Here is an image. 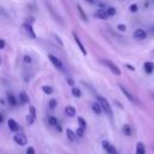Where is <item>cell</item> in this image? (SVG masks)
Segmentation results:
<instances>
[{"mask_svg": "<svg viewBox=\"0 0 154 154\" xmlns=\"http://www.w3.org/2000/svg\"><path fill=\"white\" fill-rule=\"evenodd\" d=\"M96 99H97V102L100 103V106H101V109H102V112H105L111 119H112V116H113V113H112V108H111V105H109V102L103 97V96H96Z\"/></svg>", "mask_w": 154, "mask_h": 154, "instance_id": "1", "label": "cell"}, {"mask_svg": "<svg viewBox=\"0 0 154 154\" xmlns=\"http://www.w3.org/2000/svg\"><path fill=\"white\" fill-rule=\"evenodd\" d=\"M101 63H102V64H105V65H106V66H107V67H108V69H109L114 75L120 76V73H122V72H120V69H119V67H118L113 61L107 60V59H103V60H101Z\"/></svg>", "mask_w": 154, "mask_h": 154, "instance_id": "2", "label": "cell"}, {"mask_svg": "<svg viewBox=\"0 0 154 154\" xmlns=\"http://www.w3.org/2000/svg\"><path fill=\"white\" fill-rule=\"evenodd\" d=\"M22 28H23V31L25 32V35H26L29 38H36V34H35V31H34L31 24L24 23V24L22 25Z\"/></svg>", "mask_w": 154, "mask_h": 154, "instance_id": "3", "label": "cell"}, {"mask_svg": "<svg viewBox=\"0 0 154 154\" xmlns=\"http://www.w3.org/2000/svg\"><path fill=\"white\" fill-rule=\"evenodd\" d=\"M48 59L51 60V63H52L58 70L64 71V65H63V63H61V60H60L59 58H57V57L53 55V54H48Z\"/></svg>", "mask_w": 154, "mask_h": 154, "instance_id": "4", "label": "cell"}, {"mask_svg": "<svg viewBox=\"0 0 154 154\" xmlns=\"http://www.w3.org/2000/svg\"><path fill=\"white\" fill-rule=\"evenodd\" d=\"M13 140H14V142H16L17 144H19V146H25V144L28 143V138H26V136H25L23 132H17V134L14 135Z\"/></svg>", "mask_w": 154, "mask_h": 154, "instance_id": "5", "label": "cell"}, {"mask_svg": "<svg viewBox=\"0 0 154 154\" xmlns=\"http://www.w3.org/2000/svg\"><path fill=\"white\" fill-rule=\"evenodd\" d=\"M102 147H103V149L106 150L107 154H118L116 147L113 144H111L108 141H102Z\"/></svg>", "mask_w": 154, "mask_h": 154, "instance_id": "6", "label": "cell"}, {"mask_svg": "<svg viewBox=\"0 0 154 154\" xmlns=\"http://www.w3.org/2000/svg\"><path fill=\"white\" fill-rule=\"evenodd\" d=\"M72 35H73V38H75V42L77 43V46H78V48H79V51L82 52V54H83V55H87V51H85V48H84V46H83V43L81 42V40H79V37L77 36V34H76V32H73Z\"/></svg>", "mask_w": 154, "mask_h": 154, "instance_id": "7", "label": "cell"}, {"mask_svg": "<svg viewBox=\"0 0 154 154\" xmlns=\"http://www.w3.org/2000/svg\"><path fill=\"white\" fill-rule=\"evenodd\" d=\"M134 36H135V38H137V40H144V38L147 37V32H146L143 29H136L135 32H134Z\"/></svg>", "mask_w": 154, "mask_h": 154, "instance_id": "8", "label": "cell"}, {"mask_svg": "<svg viewBox=\"0 0 154 154\" xmlns=\"http://www.w3.org/2000/svg\"><path fill=\"white\" fill-rule=\"evenodd\" d=\"M119 89L123 91V94H124V95H125V96H126V97H128V99H129L131 102H135V97L132 96V94H131V93H130V91H129V90H128V89H126L124 85L119 84Z\"/></svg>", "mask_w": 154, "mask_h": 154, "instance_id": "9", "label": "cell"}, {"mask_svg": "<svg viewBox=\"0 0 154 154\" xmlns=\"http://www.w3.org/2000/svg\"><path fill=\"white\" fill-rule=\"evenodd\" d=\"M7 124H8V128H10V130H11V131L17 132V131L19 130V125H18V123H17L14 119H8Z\"/></svg>", "mask_w": 154, "mask_h": 154, "instance_id": "10", "label": "cell"}, {"mask_svg": "<svg viewBox=\"0 0 154 154\" xmlns=\"http://www.w3.org/2000/svg\"><path fill=\"white\" fill-rule=\"evenodd\" d=\"M95 16H96L97 18H100V19H106V18L108 17V16H107V13H106V10H102V8L96 10Z\"/></svg>", "mask_w": 154, "mask_h": 154, "instance_id": "11", "label": "cell"}, {"mask_svg": "<svg viewBox=\"0 0 154 154\" xmlns=\"http://www.w3.org/2000/svg\"><path fill=\"white\" fill-rule=\"evenodd\" d=\"M143 67H144V71L147 73H152L154 71V64L150 63V61H146L144 65H143Z\"/></svg>", "mask_w": 154, "mask_h": 154, "instance_id": "12", "label": "cell"}, {"mask_svg": "<svg viewBox=\"0 0 154 154\" xmlns=\"http://www.w3.org/2000/svg\"><path fill=\"white\" fill-rule=\"evenodd\" d=\"M136 154H146V147L142 142H137L136 144Z\"/></svg>", "mask_w": 154, "mask_h": 154, "instance_id": "13", "label": "cell"}, {"mask_svg": "<svg viewBox=\"0 0 154 154\" xmlns=\"http://www.w3.org/2000/svg\"><path fill=\"white\" fill-rule=\"evenodd\" d=\"M91 109H93V111H94V113H96V114H101V113H102L101 106H100V103H99L97 101L91 103Z\"/></svg>", "mask_w": 154, "mask_h": 154, "instance_id": "14", "label": "cell"}, {"mask_svg": "<svg viewBox=\"0 0 154 154\" xmlns=\"http://www.w3.org/2000/svg\"><path fill=\"white\" fill-rule=\"evenodd\" d=\"M65 113H66L69 117H75V116H76V108H75L73 106H66Z\"/></svg>", "mask_w": 154, "mask_h": 154, "instance_id": "15", "label": "cell"}, {"mask_svg": "<svg viewBox=\"0 0 154 154\" xmlns=\"http://www.w3.org/2000/svg\"><path fill=\"white\" fill-rule=\"evenodd\" d=\"M66 136H67V140H70L71 142H75V141H76V137H77L76 134H75L71 129H67V130H66Z\"/></svg>", "mask_w": 154, "mask_h": 154, "instance_id": "16", "label": "cell"}, {"mask_svg": "<svg viewBox=\"0 0 154 154\" xmlns=\"http://www.w3.org/2000/svg\"><path fill=\"white\" fill-rule=\"evenodd\" d=\"M19 101H20V103H28L29 102V96L26 95L25 91H22L19 94Z\"/></svg>", "mask_w": 154, "mask_h": 154, "instance_id": "17", "label": "cell"}, {"mask_svg": "<svg viewBox=\"0 0 154 154\" xmlns=\"http://www.w3.org/2000/svg\"><path fill=\"white\" fill-rule=\"evenodd\" d=\"M123 134L125 136H130L132 134V129H131V126L129 124H124L123 125Z\"/></svg>", "mask_w": 154, "mask_h": 154, "instance_id": "18", "label": "cell"}, {"mask_svg": "<svg viewBox=\"0 0 154 154\" xmlns=\"http://www.w3.org/2000/svg\"><path fill=\"white\" fill-rule=\"evenodd\" d=\"M71 93H72V95H73L75 97H81V96H82V91H81V89L77 88V87H72Z\"/></svg>", "mask_w": 154, "mask_h": 154, "instance_id": "19", "label": "cell"}, {"mask_svg": "<svg viewBox=\"0 0 154 154\" xmlns=\"http://www.w3.org/2000/svg\"><path fill=\"white\" fill-rule=\"evenodd\" d=\"M77 120H78V128H81V129H83V130H85L87 129V123H85V120L82 118V117H78L77 118Z\"/></svg>", "mask_w": 154, "mask_h": 154, "instance_id": "20", "label": "cell"}, {"mask_svg": "<svg viewBox=\"0 0 154 154\" xmlns=\"http://www.w3.org/2000/svg\"><path fill=\"white\" fill-rule=\"evenodd\" d=\"M7 100H8V103H10L11 106H16V105H17V100H16V97H14L12 94H8V95H7Z\"/></svg>", "mask_w": 154, "mask_h": 154, "instance_id": "21", "label": "cell"}, {"mask_svg": "<svg viewBox=\"0 0 154 154\" xmlns=\"http://www.w3.org/2000/svg\"><path fill=\"white\" fill-rule=\"evenodd\" d=\"M42 90H43V93L47 94V95H51V94L54 91L51 85H43V87H42Z\"/></svg>", "mask_w": 154, "mask_h": 154, "instance_id": "22", "label": "cell"}, {"mask_svg": "<svg viewBox=\"0 0 154 154\" xmlns=\"http://www.w3.org/2000/svg\"><path fill=\"white\" fill-rule=\"evenodd\" d=\"M77 8H78V12H79V14H81V17L83 18V20H87V19H88V17H87V14L84 13V11H83V8H82V6H81V5H77Z\"/></svg>", "mask_w": 154, "mask_h": 154, "instance_id": "23", "label": "cell"}, {"mask_svg": "<svg viewBox=\"0 0 154 154\" xmlns=\"http://www.w3.org/2000/svg\"><path fill=\"white\" fill-rule=\"evenodd\" d=\"M48 123L52 125V126H57L58 125V119L55 118V117H48Z\"/></svg>", "mask_w": 154, "mask_h": 154, "instance_id": "24", "label": "cell"}, {"mask_svg": "<svg viewBox=\"0 0 154 154\" xmlns=\"http://www.w3.org/2000/svg\"><path fill=\"white\" fill-rule=\"evenodd\" d=\"M116 8L114 7H108L107 10H106V13H107V16H114L116 14Z\"/></svg>", "mask_w": 154, "mask_h": 154, "instance_id": "25", "label": "cell"}, {"mask_svg": "<svg viewBox=\"0 0 154 154\" xmlns=\"http://www.w3.org/2000/svg\"><path fill=\"white\" fill-rule=\"evenodd\" d=\"M75 134H76V136H77V137H82V136L84 135V130H83V129H81V128H77V131H76Z\"/></svg>", "mask_w": 154, "mask_h": 154, "instance_id": "26", "label": "cell"}, {"mask_svg": "<svg viewBox=\"0 0 154 154\" xmlns=\"http://www.w3.org/2000/svg\"><path fill=\"white\" fill-rule=\"evenodd\" d=\"M130 11H131L132 13H136V12L138 11V6H137L136 4H132V5H130Z\"/></svg>", "mask_w": 154, "mask_h": 154, "instance_id": "27", "label": "cell"}, {"mask_svg": "<svg viewBox=\"0 0 154 154\" xmlns=\"http://www.w3.org/2000/svg\"><path fill=\"white\" fill-rule=\"evenodd\" d=\"M54 38H55V42H57V43H58V45H59L60 47H63V46H64V43H63V41L60 40V37H59L58 35H55V34H54Z\"/></svg>", "mask_w": 154, "mask_h": 154, "instance_id": "28", "label": "cell"}, {"mask_svg": "<svg viewBox=\"0 0 154 154\" xmlns=\"http://www.w3.org/2000/svg\"><path fill=\"white\" fill-rule=\"evenodd\" d=\"M48 106H49V108H54L55 106H57V100H54V99H52V100H49V103H48Z\"/></svg>", "mask_w": 154, "mask_h": 154, "instance_id": "29", "label": "cell"}, {"mask_svg": "<svg viewBox=\"0 0 154 154\" xmlns=\"http://www.w3.org/2000/svg\"><path fill=\"white\" fill-rule=\"evenodd\" d=\"M30 116L32 117V118H36V111H35V107L34 106H30Z\"/></svg>", "mask_w": 154, "mask_h": 154, "instance_id": "30", "label": "cell"}, {"mask_svg": "<svg viewBox=\"0 0 154 154\" xmlns=\"http://www.w3.org/2000/svg\"><path fill=\"white\" fill-rule=\"evenodd\" d=\"M34 120H35V118H32L30 114L26 116V122H28L29 124H34Z\"/></svg>", "mask_w": 154, "mask_h": 154, "instance_id": "31", "label": "cell"}, {"mask_svg": "<svg viewBox=\"0 0 154 154\" xmlns=\"http://www.w3.org/2000/svg\"><path fill=\"white\" fill-rule=\"evenodd\" d=\"M117 29H118L119 31H125V30H126V26H125L124 24H118Z\"/></svg>", "mask_w": 154, "mask_h": 154, "instance_id": "32", "label": "cell"}, {"mask_svg": "<svg viewBox=\"0 0 154 154\" xmlns=\"http://www.w3.org/2000/svg\"><path fill=\"white\" fill-rule=\"evenodd\" d=\"M31 57L30 55H24V63H26V64H30L31 63Z\"/></svg>", "mask_w": 154, "mask_h": 154, "instance_id": "33", "label": "cell"}, {"mask_svg": "<svg viewBox=\"0 0 154 154\" xmlns=\"http://www.w3.org/2000/svg\"><path fill=\"white\" fill-rule=\"evenodd\" d=\"M26 154H35L34 148H32V147H29V148H28V150H26Z\"/></svg>", "mask_w": 154, "mask_h": 154, "instance_id": "34", "label": "cell"}, {"mask_svg": "<svg viewBox=\"0 0 154 154\" xmlns=\"http://www.w3.org/2000/svg\"><path fill=\"white\" fill-rule=\"evenodd\" d=\"M0 14L4 16V17H7V13H6V11H5L2 7H0Z\"/></svg>", "mask_w": 154, "mask_h": 154, "instance_id": "35", "label": "cell"}, {"mask_svg": "<svg viewBox=\"0 0 154 154\" xmlns=\"http://www.w3.org/2000/svg\"><path fill=\"white\" fill-rule=\"evenodd\" d=\"M2 48H5V41L2 38H0V49H2Z\"/></svg>", "mask_w": 154, "mask_h": 154, "instance_id": "36", "label": "cell"}, {"mask_svg": "<svg viewBox=\"0 0 154 154\" xmlns=\"http://www.w3.org/2000/svg\"><path fill=\"white\" fill-rule=\"evenodd\" d=\"M125 66H126V67H128V69H129V70H131V71H135V67H134V66H132V65H129V64H126V65H125Z\"/></svg>", "mask_w": 154, "mask_h": 154, "instance_id": "37", "label": "cell"}, {"mask_svg": "<svg viewBox=\"0 0 154 154\" xmlns=\"http://www.w3.org/2000/svg\"><path fill=\"white\" fill-rule=\"evenodd\" d=\"M67 83H69L70 85H72V87H73V81H72V79H70V78H67Z\"/></svg>", "mask_w": 154, "mask_h": 154, "instance_id": "38", "label": "cell"}, {"mask_svg": "<svg viewBox=\"0 0 154 154\" xmlns=\"http://www.w3.org/2000/svg\"><path fill=\"white\" fill-rule=\"evenodd\" d=\"M55 128H57V130H58V131H59V132H60V131H61V126H60V125H59V124H58V125H57V126H55Z\"/></svg>", "mask_w": 154, "mask_h": 154, "instance_id": "39", "label": "cell"}, {"mask_svg": "<svg viewBox=\"0 0 154 154\" xmlns=\"http://www.w3.org/2000/svg\"><path fill=\"white\" fill-rule=\"evenodd\" d=\"M84 1H87L89 4H95V0H84Z\"/></svg>", "mask_w": 154, "mask_h": 154, "instance_id": "40", "label": "cell"}, {"mask_svg": "<svg viewBox=\"0 0 154 154\" xmlns=\"http://www.w3.org/2000/svg\"><path fill=\"white\" fill-rule=\"evenodd\" d=\"M2 120H4V117H2V114L0 113V123H2Z\"/></svg>", "mask_w": 154, "mask_h": 154, "instance_id": "41", "label": "cell"}, {"mask_svg": "<svg viewBox=\"0 0 154 154\" xmlns=\"http://www.w3.org/2000/svg\"><path fill=\"white\" fill-rule=\"evenodd\" d=\"M153 30H154V29H153Z\"/></svg>", "mask_w": 154, "mask_h": 154, "instance_id": "42", "label": "cell"}]
</instances>
